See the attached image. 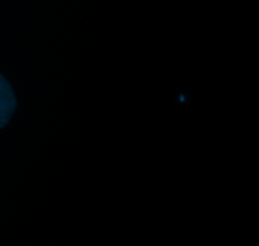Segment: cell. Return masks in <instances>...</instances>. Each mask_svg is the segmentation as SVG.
<instances>
[{
	"label": "cell",
	"mask_w": 259,
	"mask_h": 246,
	"mask_svg": "<svg viewBox=\"0 0 259 246\" xmlns=\"http://www.w3.org/2000/svg\"><path fill=\"white\" fill-rule=\"evenodd\" d=\"M15 108H17V99L13 92L12 86L0 75V129L9 123Z\"/></svg>",
	"instance_id": "cell-1"
}]
</instances>
